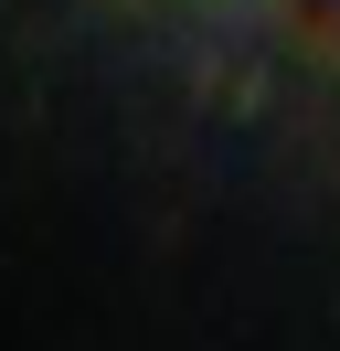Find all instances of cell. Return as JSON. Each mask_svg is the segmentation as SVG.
<instances>
[{"label": "cell", "instance_id": "obj_1", "mask_svg": "<svg viewBox=\"0 0 340 351\" xmlns=\"http://www.w3.org/2000/svg\"><path fill=\"white\" fill-rule=\"evenodd\" d=\"M308 11H340V0H308Z\"/></svg>", "mask_w": 340, "mask_h": 351}]
</instances>
